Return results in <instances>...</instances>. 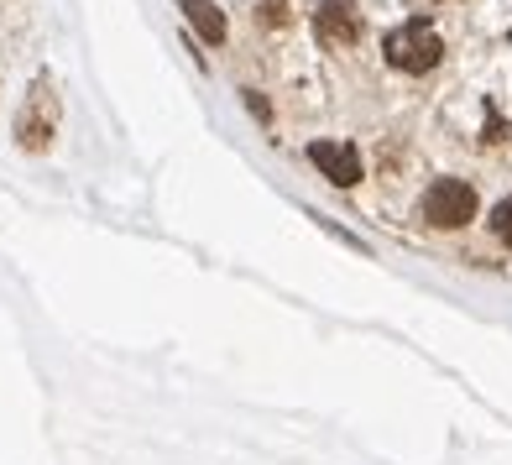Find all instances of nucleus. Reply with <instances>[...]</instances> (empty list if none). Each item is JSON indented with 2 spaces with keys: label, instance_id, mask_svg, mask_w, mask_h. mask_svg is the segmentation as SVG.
Instances as JSON below:
<instances>
[{
  "label": "nucleus",
  "instance_id": "obj_1",
  "mask_svg": "<svg viewBox=\"0 0 512 465\" xmlns=\"http://www.w3.org/2000/svg\"><path fill=\"white\" fill-rule=\"evenodd\" d=\"M382 53L392 68H403V74H429V68H439V58H445V42H439L434 27H424V21H403V27H392Z\"/></svg>",
  "mask_w": 512,
  "mask_h": 465
},
{
  "label": "nucleus",
  "instance_id": "obj_2",
  "mask_svg": "<svg viewBox=\"0 0 512 465\" xmlns=\"http://www.w3.org/2000/svg\"><path fill=\"white\" fill-rule=\"evenodd\" d=\"M424 220L439 230H460L465 220H476V189L460 178H434L424 194Z\"/></svg>",
  "mask_w": 512,
  "mask_h": 465
},
{
  "label": "nucleus",
  "instance_id": "obj_3",
  "mask_svg": "<svg viewBox=\"0 0 512 465\" xmlns=\"http://www.w3.org/2000/svg\"><path fill=\"white\" fill-rule=\"evenodd\" d=\"M53 126H58V100H53V84H48V79H37L32 100H27V110H21V121H16L21 147H27V152H42V147L53 142Z\"/></svg>",
  "mask_w": 512,
  "mask_h": 465
},
{
  "label": "nucleus",
  "instance_id": "obj_4",
  "mask_svg": "<svg viewBox=\"0 0 512 465\" xmlns=\"http://www.w3.org/2000/svg\"><path fill=\"white\" fill-rule=\"evenodd\" d=\"M314 32L324 48H351V42L361 37V11L351 6V0H324V6L314 11Z\"/></svg>",
  "mask_w": 512,
  "mask_h": 465
},
{
  "label": "nucleus",
  "instance_id": "obj_5",
  "mask_svg": "<svg viewBox=\"0 0 512 465\" xmlns=\"http://www.w3.org/2000/svg\"><path fill=\"white\" fill-rule=\"evenodd\" d=\"M309 162L330 178L340 183V189H351V183H361V152L351 142H314L309 147Z\"/></svg>",
  "mask_w": 512,
  "mask_h": 465
},
{
  "label": "nucleus",
  "instance_id": "obj_6",
  "mask_svg": "<svg viewBox=\"0 0 512 465\" xmlns=\"http://www.w3.org/2000/svg\"><path fill=\"white\" fill-rule=\"evenodd\" d=\"M183 6V16L194 21V32L204 37V42H225V16L209 6V0H178Z\"/></svg>",
  "mask_w": 512,
  "mask_h": 465
},
{
  "label": "nucleus",
  "instance_id": "obj_7",
  "mask_svg": "<svg viewBox=\"0 0 512 465\" xmlns=\"http://www.w3.org/2000/svg\"><path fill=\"white\" fill-rule=\"evenodd\" d=\"M492 230H497V241L512 246V199H502V204L492 209Z\"/></svg>",
  "mask_w": 512,
  "mask_h": 465
}]
</instances>
